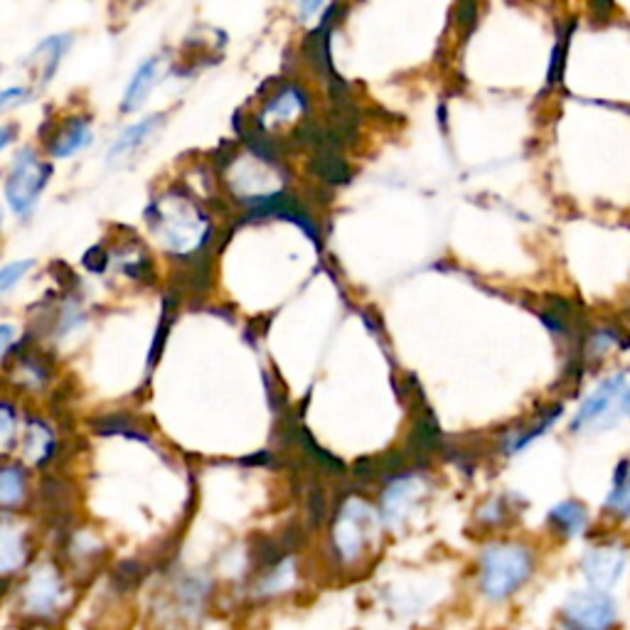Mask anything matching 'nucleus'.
Wrapping results in <instances>:
<instances>
[{"mask_svg":"<svg viewBox=\"0 0 630 630\" xmlns=\"http://www.w3.org/2000/svg\"><path fill=\"white\" fill-rule=\"evenodd\" d=\"M532 574H535V555L525 545L498 541L482 549L478 588L490 604H502L515 596Z\"/></svg>","mask_w":630,"mask_h":630,"instance_id":"f257e3e1","label":"nucleus"},{"mask_svg":"<svg viewBox=\"0 0 630 630\" xmlns=\"http://www.w3.org/2000/svg\"><path fill=\"white\" fill-rule=\"evenodd\" d=\"M618 604L608 591L584 588L574 591L564 598L559 608L561 630H616L618 628Z\"/></svg>","mask_w":630,"mask_h":630,"instance_id":"f03ea898","label":"nucleus"},{"mask_svg":"<svg viewBox=\"0 0 630 630\" xmlns=\"http://www.w3.org/2000/svg\"><path fill=\"white\" fill-rule=\"evenodd\" d=\"M151 220H155V232H161L163 240L180 254L197 249L207 236L202 214L187 200L163 197L161 202H155V217Z\"/></svg>","mask_w":630,"mask_h":630,"instance_id":"7ed1b4c3","label":"nucleus"},{"mask_svg":"<svg viewBox=\"0 0 630 630\" xmlns=\"http://www.w3.org/2000/svg\"><path fill=\"white\" fill-rule=\"evenodd\" d=\"M377 532V515L362 500H348L332 529V547L340 564H354Z\"/></svg>","mask_w":630,"mask_h":630,"instance_id":"20e7f679","label":"nucleus"},{"mask_svg":"<svg viewBox=\"0 0 630 630\" xmlns=\"http://www.w3.org/2000/svg\"><path fill=\"white\" fill-rule=\"evenodd\" d=\"M52 177V167L39 161L33 151H23L5 180V200L15 214H27L37 205L39 195Z\"/></svg>","mask_w":630,"mask_h":630,"instance_id":"39448f33","label":"nucleus"},{"mask_svg":"<svg viewBox=\"0 0 630 630\" xmlns=\"http://www.w3.org/2000/svg\"><path fill=\"white\" fill-rule=\"evenodd\" d=\"M65 598H67L65 584L52 567L37 569L35 574L27 579V584L23 586V596H20L25 614L30 618H35L37 623L39 620L45 623L47 618H52L59 606L65 604Z\"/></svg>","mask_w":630,"mask_h":630,"instance_id":"423d86ee","label":"nucleus"},{"mask_svg":"<svg viewBox=\"0 0 630 630\" xmlns=\"http://www.w3.org/2000/svg\"><path fill=\"white\" fill-rule=\"evenodd\" d=\"M628 569V551L620 545H598L586 549L581 557V574H584L588 588L608 591L623 579Z\"/></svg>","mask_w":630,"mask_h":630,"instance_id":"0eeeda50","label":"nucleus"},{"mask_svg":"<svg viewBox=\"0 0 630 630\" xmlns=\"http://www.w3.org/2000/svg\"><path fill=\"white\" fill-rule=\"evenodd\" d=\"M623 397H626V377L623 374H616V377H610L600 384L588 399H584L576 419L571 421V429L579 431L584 427H598L600 419H606L608 413L616 409V404L618 407H623Z\"/></svg>","mask_w":630,"mask_h":630,"instance_id":"6e6552de","label":"nucleus"},{"mask_svg":"<svg viewBox=\"0 0 630 630\" xmlns=\"http://www.w3.org/2000/svg\"><path fill=\"white\" fill-rule=\"evenodd\" d=\"M163 67H165L163 57H151V59H145V62L136 69L133 77H131V82H128V86H126L124 102H121V108H124L126 114L138 112V108H141L148 102V96H151L155 84L161 82Z\"/></svg>","mask_w":630,"mask_h":630,"instance_id":"1a4fd4ad","label":"nucleus"},{"mask_svg":"<svg viewBox=\"0 0 630 630\" xmlns=\"http://www.w3.org/2000/svg\"><path fill=\"white\" fill-rule=\"evenodd\" d=\"M163 118L165 116H148L143 118V121L128 126L126 131L112 143V148H108V163H121L128 155L141 151V148L151 141L158 128L163 126Z\"/></svg>","mask_w":630,"mask_h":630,"instance_id":"9d476101","label":"nucleus"},{"mask_svg":"<svg viewBox=\"0 0 630 630\" xmlns=\"http://www.w3.org/2000/svg\"><path fill=\"white\" fill-rule=\"evenodd\" d=\"M421 492V482L417 478H399L397 482H392L389 490L384 492L382 498V517L389 522V525H397L404 517L409 515L413 502H417Z\"/></svg>","mask_w":630,"mask_h":630,"instance_id":"9b49d317","label":"nucleus"},{"mask_svg":"<svg viewBox=\"0 0 630 630\" xmlns=\"http://www.w3.org/2000/svg\"><path fill=\"white\" fill-rule=\"evenodd\" d=\"M92 143V126L86 118H69V121L59 128L55 141L49 143V153L52 158H69Z\"/></svg>","mask_w":630,"mask_h":630,"instance_id":"f8f14e48","label":"nucleus"},{"mask_svg":"<svg viewBox=\"0 0 630 630\" xmlns=\"http://www.w3.org/2000/svg\"><path fill=\"white\" fill-rule=\"evenodd\" d=\"M27 561L25 535L10 522H0V574H13Z\"/></svg>","mask_w":630,"mask_h":630,"instance_id":"ddd939ff","label":"nucleus"},{"mask_svg":"<svg viewBox=\"0 0 630 630\" xmlns=\"http://www.w3.org/2000/svg\"><path fill=\"white\" fill-rule=\"evenodd\" d=\"M549 522L559 529V535L564 537H579L584 535L588 527V512L576 500H564L557 508H551Z\"/></svg>","mask_w":630,"mask_h":630,"instance_id":"4468645a","label":"nucleus"},{"mask_svg":"<svg viewBox=\"0 0 630 630\" xmlns=\"http://www.w3.org/2000/svg\"><path fill=\"white\" fill-rule=\"evenodd\" d=\"M49 451H52V433L43 421H30L27 439H25V453L33 463H45Z\"/></svg>","mask_w":630,"mask_h":630,"instance_id":"2eb2a0df","label":"nucleus"},{"mask_svg":"<svg viewBox=\"0 0 630 630\" xmlns=\"http://www.w3.org/2000/svg\"><path fill=\"white\" fill-rule=\"evenodd\" d=\"M606 508L618 512V515L630 517V463L628 460L620 463L616 470V482L606 500Z\"/></svg>","mask_w":630,"mask_h":630,"instance_id":"dca6fc26","label":"nucleus"},{"mask_svg":"<svg viewBox=\"0 0 630 630\" xmlns=\"http://www.w3.org/2000/svg\"><path fill=\"white\" fill-rule=\"evenodd\" d=\"M25 498V476L20 468L0 470V505L15 508Z\"/></svg>","mask_w":630,"mask_h":630,"instance_id":"f3484780","label":"nucleus"},{"mask_svg":"<svg viewBox=\"0 0 630 630\" xmlns=\"http://www.w3.org/2000/svg\"><path fill=\"white\" fill-rule=\"evenodd\" d=\"M313 171L328 183H348L350 180V167L345 165L340 155H335L332 151H328V148H325L323 153L315 155Z\"/></svg>","mask_w":630,"mask_h":630,"instance_id":"a211bd4d","label":"nucleus"},{"mask_svg":"<svg viewBox=\"0 0 630 630\" xmlns=\"http://www.w3.org/2000/svg\"><path fill=\"white\" fill-rule=\"evenodd\" d=\"M303 104H305V98L299 89H285L283 94L276 96L273 102L266 106V116H276V118L293 116L295 112H301Z\"/></svg>","mask_w":630,"mask_h":630,"instance_id":"6ab92c4d","label":"nucleus"},{"mask_svg":"<svg viewBox=\"0 0 630 630\" xmlns=\"http://www.w3.org/2000/svg\"><path fill=\"white\" fill-rule=\"evenodd\" d=\"M439 439H441V433H439L436 421H433V419L419 421L417 429H413L411 436H409V448H411L413 453L431 451V448L439 443Z\"/></svg>","mask_w":630,"mask_h":630,"instance_id":"aec40b11","label":"nucleus"},{"mask_svg":"<svg viewBox=\"0 0 630 630\" xmlns=\"http://www.w3.org/2000/svg\"><path fill=\"white\" fill-rule=\"evenodd\" d=\"M33 269V259H23V261H13L0 269V295L8 293L13 285L25 279L27 271Z\"/></svg>","mask_w":630,"mask_h":630,"instance_id":"412c9836","label":"nucleus"},{"mask_svg":"<svg viewBox=\"0 0 630 630\" xmlns=\"http://www.w3.org/2000/svg\"><path fill=\"white\" fill-rule=\"evenodd\" d=\"M15 439V413L8 404L0 401V453H3Z\"/></svg>","mask_w":630,"mask_h":630,"instance_id":"4be33fe9","label":"nucleus"},{"mask_svg":"<svg viewBox=\"0 0 630 630\" xmlns=\"http://www.w3.org/2000/svg\"><path fill=\"white\" fill-rule=\"evenodd\" d=\"M96 429L108 436V433H128V436H138L136 429L131 427V421H126L124 417H106L96 423Z\"/></svg>","mask_w":630,"mask_h":630,"instance_id":"5701e85b","label":"nucleus"},{"mask_svg":"<svg viewBox=\"0 0 630 630\" xmlns=\"http://www.w3.org/2000/svg\"><path fill=\"white\" fill-rule=\"evenodd\" d=\"M13 340H15V328L13 325H0V358H3V354L8 352V348L10 345H13Z\"/></svg>","mask_w":630,"mask_h":630,"instance_id":"b1692460","label":"nucleus"},{"mask_svg":"<svg viewBox=\"0 0 630 630\" xmlns=\"http://www.w3.org/2000/svg\"><path fill=\"white\" fill-rule=\"evenodd\" d=\"M23 96H25V89H18V86L3 89V92H0V108H5L8 104H13V102H20Z\"/></svg>","mask_w":630,"mask_h":630,"instance_id":"393cba45","label":"nucleus"},{"mask_svg":"<svg viewBox=\"0 0 630 630\" xmlns=\"http://www.w3.org/2000/svg\"><path fill=\"white\" fill-rule=\"evenodd\" d=\"M13 136H15L13 126H0V151L13 143Z\"/></svg>","mask_w":630,"mask_h":630,"instance_id":"a878e982","label":"nucleus"},{"mask_svg":"<svg viewBox=\"0 0 630 630\" xmlns=\"http://www.w3.org/2000/svg\"><path fill=\"white\" fill-rule=\"evenodd\" d=\"M623 409L630 413V389H626V397H623Z\"/></svg>","mask_w":630,"mask_h":630,"instance_id":"bb28decb","label":"nucleus"}]
</instances>
